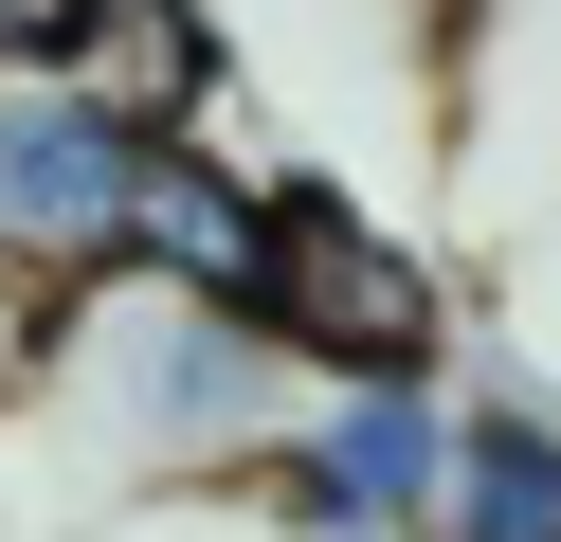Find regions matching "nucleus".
I'll return each instance as SVG.
<instances>
[{
    "label": "nucleus",
    "instance_id": "obj_1",
    "mask_svg": "<svg viewBox=\"0 0 561 542\" xmlns=\"http://www.w3.org/2000/svg\"><path fill=\"white\" fill-rule=\"evenodd\" d=\"M236 344H254L290 397H344V380H435L453 289L416 272V253L380 235L363 199H327V181H272V253H254V308H236Z\"/></svg>",
    "mask_w": 561,
    "mask_h": 542
},
{
    "label": "nucleus",
    "instance_id": "obj_2",
    "mask_svg": "<svg viewBox=\"0 0 561 542\" xmlns=\"http://www.w3.org/2000/svg\"><path fill=\"white\" fill-rule=\"evenodd\" d=\"M182 127H127V108H91L73 72H37V91H0V272L55 289V308H91V289H127V217H146V163Z\"/></svg>",
    "mask_w": 561,
    "mask_h": 542
},
{
    "label": "nucleus",
    "instance_id": "obj_3",
    "mask_svg": "<svg viewBox=\"0 0 561 542\" xmlns=\"http://www.w3.org/2000/svg\"><path fill=\"white\" fill-rule=\"evenodd\" d=\"M435 470H453V397L435 380L290 397V434H272V524L290 542H416L435 524Z\"/></svg>",
    "mask_w": 561,
    "mask_h": 542
},
{
    "label": "nucleus",
    "instance_id": "obj_4",
    "mask_svg": "<svg viewBox=\"0 0 561 542\" xmlns=\"http://www.w3.org/2000/svg\"><path fill=\"white\" fill-rule=\"evenodd\" d=\"M416 542H561V416L471 397V416H453V470H435V524H416Z\"/></svg>",
    "mask_w": 561,
    "mask_h": 542
},
{
    "label": "nucleus",
    "instance_id": "obj_5",
    "mask_svg": "<svg viewBox=\"0 0 561 542\" xmlns=\"http://www.w3.org/2000/svg\"><path fill=\"white\" fill-rule=\"evenodd\" d=\"M55 72H73L91 108H127V127H182V108H199V72H218V55H199V0H91V19H73V55H55Z\"/></svg>",
    "mask_w": 561,
    "mask_h": 542
},
{
    "label": "nucleus",
    "instance_id": "obj_6",
    "mask_svg": "<svg viewBox=\"0 0 561 542\" xmlns=\"http://www.w3.org/2000/svg\"><path fill=\"white\" fill-rule=\"evenodd\" d=\"M73 19H91V0H0V91H37V72L73 55Z\"/></svg>",
    "mask_w": 561,
    "mask_h": 542
},
{
    "label": "nucleus",
    "instance_id": "obj_7",
    "mask_svg": "<svg viewBox=\"0 0 561 542\" xmlns=\"http://www.w3.org/2000/svg\"><path fill=\"white\" fill-rule=\"evenodd\" d=\"M37 361H55V289H19V272H0V416L37 397Z\"/></svg>",
    "mask_w": 561,
    "mask_h": 542
}]
</instances>
